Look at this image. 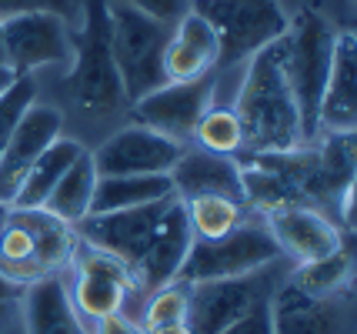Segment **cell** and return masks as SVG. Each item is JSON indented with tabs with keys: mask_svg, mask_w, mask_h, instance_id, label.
<instances>
[{
	"mask_svg": "<svg viewBox=\"0 0 357 334\" xmlns=\"http://www.w3.org/2000/svg\"><path fill=\"white\" fill-rule=\"evenodd\" d=\"M244 151L248 154H264V151H291L304 144L301 130V114L297 100L287 80V57H284V37L264 50L248 57V70L237 91V104L231 107Z\"/></svg>",
	"mask_w": 357,
	"mask_h": 334,
	"instance_id": "6da1fadb",
	"label": "cell"
},
{
	"mask_svg": "<svg viewBox=\"0 0 357 334\" xmlns=\"http://www.w3.org/2000/svg\"><path fill=\"white\" fill-rule=\"evenodd\" d=\"M77 244L74 224L61 221L47 207H10L0 231V271L27 287L63 274Z\"/></svg>",
	"mask_w": 357,
	"mask_h": 334,
	"instance_id": "7a4b0ae2",
	"label": "cell"
},
{
	"mask_svg": "<svg viewBox=\"0 0 357 334\" xmlns=\"http://www.w3.org/2000/svg\"><path fill=\"white\" fill-rule=\"evenodd\" d=\"M110 17V50H114V64L121 74V87H124V100L134 104L144 94H151L157 87H164V47L171 40L167 24L151 20L140 10L127 7L124 0L107 3Z\"/></svg>",
	"mask_w": 357,
	"mask_h": 334,
	"instance_id": "3957f363",
	"label": "cell"
},
{
	"mask_svg": "<svg viewBox=\"0 0 357 334\" xmlns=\"http://www.w3.org/2000/svg\"><path fill=\"white\" fill-rule=\"evenodd\" d=\"M334 27L327 24L317 10H297L287 17V33H284V57H287V80L297 100L301 114V130L304 144L317 141V107L324 94V80L331 70V54H334Z\"/></svg>",
	"mask_w": 357,
	"mask_h": 334,
	"instance_id": "277c9868",
	"label": "cell"
},
{
	"mask_svg": "<svg viewBox=\"0 0 357 334\" xmlns=\"http://www.w3.org/2000/svg\"><path fill=\"white\" fill-rule=\"evenodd\" d=\"M110 0H87L84 3V27L74 37V70H70V94L84 111L107 114L124 104L121 74L110 50Z\"/></svg>",
	"mask_w": 357,
	"mask_h": 334,
	"instance_id": "5b68a950",
	"label": "cell"
},
{
	"mask_svg": "<svg viewBox=\"0 0 357 334\" xmlns=\"http://www.w3.org/2000/svg\"><path fill=\"white\" fill-rule=\"evenodd\" d=\"M218 37V67H234L287 33V14L280 0H194Z\"/></svg>",
	"mask_w": 357,
	"mask_h": 334,
	"instance_id": "8992f818",
	"label": "cell"
},
{
	"mask_svg": "<svg viewBox=\"0 0 357 334\" xmlns=\"http://www.w3.org/2000/svg\"><path fill=\"white\" fill-rule=\"evenodd\" d=\"M278 257L280 248L271 238L267 224H237L224 238H194L184 264L177 271V281L201 284V281H224V278H248L271 268Z\"/></svg>",
	"mask_w": 357,
	"mask_h": 334,
	"instance_id": "52a82bcc",
	"label": "cell"
},
{
	"mask_svg": "<svg viewBox=\"0 0 357 334\" xmlns=\"http://www.w3.org/2000/svg\"><path fill=\"white\" fill-rule=\"evenodd\" d=\"M67 268L74 271V284L67 291H70V301H74V308H77V314L84 321L97 324L100 318L124 314L127 301L134 294H140L137 278L124 261L104 255V251H97L84 241L77 244V251H74Z\"/></svg>",
	"mask_w": 357,
	"mask_h": 334,
	"instance_id": "ba28073f",
	"label": "cell"
},
{
	"mask_svg": "<svg viewBox=\"0 0 357 334\" xmlns=\"http://www.w3.org/2000/svg\"><path fill=\"white\" fill-rule=\"evenodd\" d=\"M187 287H190L187 291V328H190V334H224L248 311L267 301L274 291L261 271L248 274V278L201 281V284Z\"/></svg>",
	"mask_w": 357,
	"mask_h": 334,
	"instance_id": "9c48e42d",
	"label": "cell"
},
{
	"mask_svg": "<svg viewBox=\"0 0 357 334\" xmlns=\"http://www.w3.org/2000/svg\"><path fill=\"white\" fill-rule=\"evenodd\" d=\"M211 107H214V77L207 74L201 80L157 87L151 94H144L140 100H134L130 114H134V124L184 144L194 141V130H197L201 117Z\"/></svg>",
	"mask_w": 357,
	"mask_h": 334,
	"instance_id": "30bf717a",
	"label": "cell"
},
{
	"mask_svg": "<svg viewBox=\"0 0 357 334\" xmlns=\"http://www.w3.org/2000/svg\"><path fill=\"white\" fill-rule=\"evenodd\" d=\"M0 37L17 77H31V70L47 64H67L74 57V37L63 14L33 10L0 24Z\"/></svg>",
	"mask_w": 357,
	"mask_h": 334,
	"instance_id": "8fae6325",
	"label": "cell"
},
{
	"mask_svg": "<svg viewBox=\"0 0 357 334\" xmlns=\"http://www.w3.org/2000/svg\"><path fill=\"white\" fill-rule=\"evenodd\" d=\"M184 154V144L171 141L157 130L134 128L117 130L110 141L93 151V171L97 177H121V174H171L177 158Z\"/></svg>",
	"mask_w": 357,
	"mask_h": 334,
	"instance_id": "7c38bea8",
	"label": "cell"
},
{
	"mask_svg": "<svg viewBox=\"0 0 357 334\" xmlns=\"http://www.w3.org/2000/svg\"><path fill=\"white\" fill-rule=\"evenodd\" d=\"M167 201L144 204V207H127V211H107V214H87L84 221L74 224V231H77V238L84 244H91L97 251L124 261L127 268L134 271Z\"/></svg>",
	"mask_w": 357,
	"mask_h": 334,
	"instance_id": "4fadbf2b",
	"label": "cell"
},
{
	"mask_svg": "<svg viewBox=\"0 0 357 334\" xmlns=\"http://www.w3.org/2000/svg\"><path fill=\"white\" fill-rule=\"evenodd\" d=\"M190 244H194V231H190V221H187V207L181 197H171L160 211L154 231H151V241L140 255L137 268H134L140 294H151L157 287L174 284Z\"/></svg>",
	"mask_w": 357,
	"mask_h": 334,
	"instance_id": "5bb4252c",
	"label": "cell"
},
{
	"mask_svg": "<svg viewBox=\"0 0 357 334\" xmlns=\"http://www.w3.org/2000/svg\"><path fill=\"white\" fill-rule=\"evenodd\" d=\"M63 117L57 107L50 104H37L24 111V117L17 121L10 141L0 154V204H10L14 201L20 181L27 177V171L33 167V160L44 154L50 144L61 137Z\"/></svg>",
	"mask_w": 357,
	"mask_h": 334,
	"instance_id": "9a60e30c",
	"label": "cell"
},
{
	"mask_svg": "<svg viewBox=\"0 0 357 334\" xmlns=\"http://www.w3.org/2000/svg\"><path fill=\"white\" fill-rule=\"evenodd\" d=\"M357 130V37L341 31L334 37L331 70L317 107V134H354Z\"/></svg>",
	"mask_w": 357,
	"mask_h": 334,
	"instance_id": "2e32d148",
	"label": "cell"
},
{
	"mask_svg": "<svg viewBox=\"0 0 357 334\" xmlns=\"http://www.w3.org/2000/svg\"><path fill=\"white\" fill-rule=\"evenodd\" d=\"M267 231L278 241L280 255L297 257L301 264L327 257L337 248H344L341 231L314 204H287L278 211H267Z\"/></svg>",
	"mask_w": 357,
	"mask_h": 334,
	"instance_id": "e0dca14e",
	"label": "cell"
},
{
	"mask_svg": "<svg viewBox=\"0 0 357 334\" xmlns=\"http://www.w3.org/2000/svg\"><path fill=\"white\" fill-rule=\"evenodd\" d=\"M174 197L190 201V197H231L244 201V181L241 167L234 158L211 154V151H184L177 164L171 167Z\"/></svg>",
	"mask_w": 357,
	"mask_h": 334,
	"instance_id": "ac0fdd59",
	"label": "cell"
},
{
	"mask_svg": "<svg viewBox=\"0 0 357 334\" xmlns=\"http://www.w3.org/2000/svg\"><path fill=\"white\" fill-rule=\"evenodd\" d=\"M218 67V37L201 14H184L171 31L164 47V77L167 84H187L214 74Z\"/></svg>",
	"mask_w": 357,
	"mask_h": 334,
	"instance_id": "d6986e66",
	"label": "cell"
},
{
	"mask_svg": "<svg viewBox=\"0 0 357 334\" xmlns=\"http://www.w3.org/2000/svg\"><path fill=\"white\" fill-rule=\"evenodd\" d=\"M274 334H341V311L331 298H311L291 281L271 291Z\"/></svg>",
	"mask_w": 357,
	"mask_h": 334,
	"instance_id": "ffe728a7",
	"label": "cell"
},
{
	"mask_svg": "<svg viewBox=\"0 0 357 334\" xmlns=\"http://www.w3.org/2000/svg\"><path fill=\"white\" fill-rule=\"evenodd\" d=\"M20 301H24L27 334H91L74 301H70L63 274L27 284Z\"/></svg>",
	"mask_w": 357,
	"mask_h": 334,
	"instance_id": "44dd1931",
	"label": "cell"
},
{
	"mask_svg": "<svg viewBox=\"0 0 357 334\" xmlns=\"http://www.w3.org/2000/svg\"><path fill=\"white\" fill-rule=\"evenodd\" d=\"M174 197L171 174H121V177H97L91 201V214L107 211H127Z\"/></svg>",
	"mask_w": 357,
	"mask_h": 334,
	"instance_id": "7402d4cb",
	"label": "cell"
},
{
	"mask_svg": "<svg viewBox=\"0 0 357 334\" xmlns=\"http://www.w3.org/2000/svg\"><path fill=\"white\" fill-rule=\"evenodd\" d=\"M84 154V144L74 137H57L47 147L40 158L33 160V167L27 171V177L20 181L10 207H44L50 191L57 188V181L67 174V167Z\"/></svg>",
	"mask_w": 357,
	"mask_h": 334,
	"instance_id": "603a6c76",
	"label": "cell"
},
{
	"mask_svg": "<svg viewBox=\"0 0 357 334\" xmlns=\"http://www.w3.org/2000/svg\"><path fill=\"white\" fill-rule=\"evenodd\" d=\"M93 188H97V171H93L91 151L84 147V154L67 167V174L57 181V188L50 191V197H47L44 207L50 211V214H57L61 221L77 224L91 214Z\"/></svg>",
	"mask_w": 357,
	"mask_h": 334,
	"instance_id": "cb8c5ba5",
	"label": "cell"
},
{
	"mask_svg": "<svg viewBox=\"0 0 357 334\" xmlns=\"http://www.w3.org/2000/svg\"><path fill=\"white\" fill-rule=\"evenodd\" d=\"M317 201L334 197L354 184V134H324V144L317 147Z\"/></svg>",
	"mask_w": 357,
	"mask_h": 334,
	"instance_id": "d4e9b609",
	"label": "cell"
},
{
	"mask_svg": "<svg viewBox=\"0 0 357 334\" xmlns=\"http://www.w3.org/2000/svg\"><path fill=\"white\" fill-rule=\"evenodd\" d=\"M354 271V255L347 248H337L334 255L317 257V261H304L301 268L291 274V284L301 287L311 298H334Z\"/></svg>",
	"mask_w": 357,
	"mask_h": 334,
	"instance_id": "484cf974",
	"label": "cell"
},
{
	"mask_svg": "<svg viewBox=\"0 0 357 334\" xmlns=\"http://www.w3.org/2000/svg\"><path fill=\"white\" fill-rule=\"evenodd\" d=\"M184 207L190 231H194V238L201 241L224 238L237 224H244L241 201H231V197H190V201H184Z\"/></svg>",
	"mask_w": 357,
	"mask_h": 334,
	"instance_id": "4316f807",
	"label": "cell"
},
{
	"mask_svg": "<svg viewBox=\"0 0 357 334\" xmlns=\"http://www.w3.org/2000/svg\"><path fill=\"white\" fill-rule=\"evenodd\" d=\"M194 141L201 144V151L224 154V158H234V154L244 151L241 124H237L231 107H211V111L204 114L197 130H194Z\"/></svg>",
	"mask_w": 357,
	"mask_h": 334,
	"instance_id": "83f0119b",
	"label": "cell"
},
{
	"mask_svg": "<svg viewBox=\"0 0 357 334\" xmlns=\"http://www.w3.org/2000/svg\"><path fill=\"white\" fill-rule=\"evenodd\" d=\"M187 291L190 287L174 281L167 287H157L151 291V298L144 304V314H140V328L144 331H154L160 324H174V321H187Z\"/></svg>",
	"mask_w": 357,
	"mask_h": 334,
	"instance_id": "f1b7e54d",
	"label": "cell"
},
{
	"mask_svg": "<svg viewBox=\"0 0 357 334\" xmlns=\"http://www.w3.org/2000/svg\"><path fill=\"white\" fill-rule=\"evenodd\" d=\"M33 100H37V87H33L31 77H17L10 87L0 91V154H3V147L10 141L17 121L24 117V111L31 107Z\"/></svg>",
	"mask_w": 357,
	"mask_h": 334,
	"instance_id": "f546056e",
	"label": "cell"
},
{
	"mask_svg": "<svg viewBox=\"0 0 357 334\" xmlns=\"http://www.w3.org/2000/svg\"><path fill=\"white\" fill-rule=\"evenodd\" d=\"M124 3L140 10L144 17H151V20H160V24L174 27L184 14H190V3L194 0H124Z\"/></svg>",
	"mask_w": 357,
	"mask_h": 334,
	"instance_id": "4dcf8cb0",
	"label": "cell"
},
{
	"mask_svg": "<svg viewBox=\"0 0 357 334\" xmlns=\"http://www.w3.org/2000/svg\"><path fill=\"white\" fill-rule=\"evenodd\" d=\"M70 0H0V24L20 14H33V10H50V14H67Z\"/></svg>",
	"mask_w": 357,
	"mask_h": 334,
	"instance_id": "1f68e13d",
	"label": "cell"
},
{
	"mask_svg": "<svg viewBox=\"0 0 357 334\" xmlns=\"http://www.w3.org/2000/svg\"><path fill=\"white\" fill-rule=\"evenodd\" d=\"M224 334H274V324H271V298L261 301L254 311H248L244 318L231 324Z\"/></svg>",
	"mask_w": 357,
	"mask_h": 334,
	"instance_id": "d6a6232c",
	"label": "cell"
},
{
	"mask_svg": "<svg viewBox=\"0 0 357 334\" xmlns=\"http://www.w3.org/2000/svg\"><path fill=\"white\" fill-rule=\"evenodd\" d=\"M93 334H147V331L140 328L137 321L124 318V314H110V318H100V321H97Z\"/></svg>",
	"mask_w": 357,
	"mask_h": 334,
	"instance_id": "836d02e7",
	"label": "cell"
},
{
	"mask_svg": "<svg viewBox=\"0 0 357 334\" xmlns=\"http://www.w3.org/2000/svg\"><path fill=\"white\" fill-rule=\"evenodd\" d=\"M337 197H341V218H344V227L351 231V227H354V201H357L354 184H347V188H344V191L337 194Z\"/></svg>",
	"mask_w": 357,
	"mask_h": 334,
	"instance_id": "e575fe53",
	"label": "cell"
},
{
	"mask_svg": "<svg viewBox=\"0 0 357 334\" xmlns=\"http://www.w3.org/2000/svg\"><path fill=\"white\" fill-rule=\"evenodd\" d=\"M20 298H24V284L10 281V278L0 271V304H17Z\"/></svg>",
	"mask_w": 357,
	"mask_h": 334,
	"instance_id": "d590c367",
	"label": "cell"
},
{
	"mask_svg": "<svg viewBox=\"0 0 357 334\" xmlns=\"http://www.w3.org/2000/svg\"><path fill=\"white\" fill-rule=\"evenodd\" d=\"M14 80H17L14 64H10V57H7V47H3V37H0V91H3V87H10Z\"/></svg>",
	"mask_w": 357,
	"mask_h": 334,
	"instance_id": "8d00e7d4",
	"label": "cell"
},
{
	"mask_svg": "<svg viewBox=\"0 0 357 334\" xmlns=\"http://www.w3.org/2000/svg\"><path fill=\"white\" fill-rule=\"evenodd\" d=\"M147 334H190V328H187V321H174V324H160Z\"/></svg>",
	"mask_w": 357,
	"mask_h": 334,
	"instance_id": "74e56055",
	"label": "cell"
},
{
	"mask_svg": "<svg viewBox=\"0 0 357 334\" xmlns=\"http://www.w3.org/2000/svg\"><path fill=\"white\" fill-rule=\"evenodd\" d=\"M10 318H14V304H0V334L10 328Z\"/></svg>",
	"mask_w": 357,
	"mask_h": 334,
	"instance_id": "f35d334b",
	"label": "cell"
},
{
	"mask_svg": "<svg viewBox=\"0 0 357 334\" xmlns=\"http://www.w3.org/2000/svg\"><path fill=\"white\" fill-rule=\"evenodd\" d=\"M7 211H10V204H0V231H3V221H7Z\"/></svg>",
	"mask_w": 357,
	"mask_h": 334,
	"instance_id": "ab89813d",
	"label": "cell"
}]
</instances>
